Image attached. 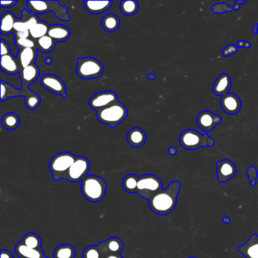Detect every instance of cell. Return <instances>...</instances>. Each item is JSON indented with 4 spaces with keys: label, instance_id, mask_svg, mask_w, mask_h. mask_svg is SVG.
<instances>
[{
    "label": "cell",
    "instance_id": "cell-12",
    "mask_svg": "<svg viewBox=\"0 0 258 258\" xmlns=\"http://www.w3.org/2000/svg\"><path fill=\"white\" fill-rule=\"evenodd\" d=\"M40 84L43 88L53 94L67 98L66 87L64 81L56 75H45L40 78Z\"/></svg>",
    "mask_w": 258,
    "mask_h": 258
},
{
    "label": "cell",
    "instance_id": "cell-19",
    "mask_svg": "<svg viewBox=\"0 0 258 258\" xmlns=\"http://www.w3.org/2000/svg\"><path fill=\"white\" fill-rule=\"evenodd\" d=\"M19 59L13 54L1 56V71L9 75H16L22 71Z\"/></svg>",
    "mask_w": 258,
    "mask_h": 258
},
{
    "label": "cell",
    "instance_id": "cell-44",
    "mask_svg": "<svg viewBox=\"0 0 258 258\" xmlns=\"http://www.w3.org/2000/svg\"><path fill=\"white\" fill-rule=\"evenodd\" d=\"M17 1H1L2 8H11L17 4Z\"/></svg>",
    "mask_w": 258,
    "mask_h": 258
},
{
    "label": "cell",
    "instance_id": "cell-4",
    "mask_svg": "<svg viewBox=\"0 0 258 258\" xmlns=\"http://www.w3.org/2000/svg\"><path fill=\"white\" fill-rule=\"evenodd\" d=\"M24 96L25 105L30 110H35L41 103V98L32 90H18L5 81H1V102L10 98Z\"/></svg>",
    "mask_w": 258,
    "mask_h": 258
},
{
    "label": "cell",
    "instance_id": "cell-24",
    "mask_svg": "<svg viewBox=\"0 0 258 258\" xmlns=\"http://www.w3.org/2000/svg\"><path fill=\"white\" fill-rule=\"evenodd\" d=\"M112 4V1H84V2L86 10L93 15H99L105 13L111 8Z\"/></svg>",
    "mask_w": 258,
    "mask_h": 258
},
{
    "label": "cell",
    "instance_id": "cell-1",
    "mask_svg": "<svg viewBox=\"0 0 258 258\" xmlns=\"http://www.w3.org/2000/svg\"><path fill=\"white\" fill-rule=\"evenodd\" d=\"M180 189L179 181L170 182L167 188L161 190L149 201V208L152 212L160 216L170 214L176 208Z\"/></svg>",
    "mask_w": 258,
    "mask_h": 258
},
{
    "label": "cell",
    "instance_id": "cell-29",
    "mask_svg": "<svg viewBox=\"0 0 258 258\" xmlns=\"http://www.w3.org/2000/svg\"><path fill=\"white\" fill-rule=\"evenodd\" d=\"M76 250L71 244L58 245L53 252V258H75Z\"/></svg>",
    "mask_w": 258,
    "mask_h": 258
},
{
    "label": "cell",
    "instance_id": "cell-15",
    "mask_svg": "<svg viewBox=\"0 0 258 258\" xmlns=\"http://www.w3.org/2000/svg\"><path fill=\"white\" fill-rule=\"evenodd\" d=\"M103 258L108 255L120 254L124 248V244L121 239L117 237H111L106 241H101L98 244Z\"/></svg>",
    "mask_w": 258,
    "mask_h": 258
},
{
    "label": "cell",
    "instance_id": "cell-17",
    "mask_svg": "<svg viewBox=\"0 0 258 258\" xmlns=\"http://www.w3.org/2000/svg\"><path fill=\"white\" fill-rule=\"evenodd\" d=\"M40 21L38 16L31 13L29 10H22V18L17 19L15 23L14 32L30 31Z\"/></svg>",
    "mask_w": 258,
    "mask_h": 258
},
{
    "label": "cell",
    "instance_id": "cell-39",
    "mask_svg": "<svg viewBox=\"0 0 258 258\" xmlns=\"http://www.w3.org/2000/svg\"><path fill=\"white\" fill-rule=\"evenodd\" d=\"M246 173H247V177H248L250 186L254 187L256 185V179L258 177V172L256 167L250 166L246 170Z\"/></svg>",
    "mask_w": 258,
    "mask_h": 258
},
{
    "label": "cell",
    "instance_id": "cell-35",
    "mask_svg": "<svg viewBox=\"0 0 258 258\" xmlns=\"http://www.w3.org/2000/svg\"><path fill=\"white\" fill-rule=\"evenodd\" d=\"M139 176L134 174H128L124 176L122 181L123 189L128 193H137V182Z\"/></svg>",
    "mask_w": 258,
    "mask_h": 258
},
{
    "label": "cell",
    "instance_id": "cell-30",
    "mask_svg": "<svg viewBox=\"0 0 258 258\" xmlns=\"http://www.w3.org/2000/svg\"><path fill=\"white\" fill-rule=\"evenodd\" d=\"M57 42L51 38L49 36L46 35L41 37L36 42V48L37 50L43 53H48L52 52L56 46Z\"/></svg>",
    "mask_w": 258,
    "mask_h": 258
},
{
    "label": "cell",
    "instance_id": "cell-25",
    "mask_svg": "<svg viewBox=\"0 0 258 258\" xmlns=\"http://www.w3.org/2000/svg\"><path fill=\"white\" fill-rule=\"evenodd\" d=\"M37 58V48H28L19 50L17 58L20 62L22 69L35 64Z\"/></svg>",
    "mask_w": 258,
    "mask_h": 258
},
{
    "label": "cell",
    "instance_id": "cell-21",
    "mask_svg": "<svg viewBox=\"0 0 258 258\" xmlns=\"http://www.w3.org/2000/svg\"><path fill=\"white\" fill-rule=\"evenodd\" d=\"M232 79L228 74H221L217 77L213 86V93L216 96H223L229 93L232 87Z\"/></svg>",
    "mask_w": 258,
    "mask_h": 258
},
{
    "label": "cell",
    "instance_id": "cell-47",
    "mask_svg": "<svg viewBox=\"0 0 258 258\" xmlns=\"http://www.w3.org/2000/svg\"><path fill=\"white\" fill-rule=\"evenodd\" d=\"M177 149L176 147H173V146H171V147L169 148L168 150H167V152H168L169 155H171V156H174L177 154Z\"/></svg>",
    "mask_w": 258,
    "mask_h": 258
},
{
    "label": "cell",
    "instance_id": "cell-13",
    "mask_svg": "<svg viewBox=\"0 0 258 258\" xmlns=\"http://www.w3.org/2000/svg\"><path fill=\"white\" fill-rule=\"evenodd\" d=\"M223 121L220 116L214 114L211 111H203L199 113L196 119V123L199 129L205 132L208 133L212 131L216 126L220 124Z\"/></svg>",
    "mask_w": 258,
    "mask_h": 258
},
{
    "label": "cell",
    "instance_id": "cell-40",
    "mask_svg": "<svg viewBox=\"0 0 258 258\" xmlns=\"http://www.w3.org/2000/svg\"><path fill=\"white\" fill-rule=\"evenodd\" d=\"M238 46L237 45L235 44H229V46L225 47V49H223V52H222V55L223 57H229L232 56V55H235V54L237 53L238 52Z\"/></svg>",
    "mask_w": 258,
    "mask_h": 258
},
{
    "label": "cell",
    "instance_id": "cell-32",
    "mask_svg": "<svg viewBox=\"0 0 258 258\" xmlns=\"http://www.w3.org/2000/svg\"><path fill=\"white\" fill-rule=\"evenodd\" d=\"M21 242L26 245L27 247L33 249H41L42 240L40 235L34 232H28L25 234L22 238Z\"/></svg>",
    "mask_w": 258,
    "mask_h": 258
},
{
    "label": "cell",
    "instance_id": "cell-11",
    "mask_svg": "<svg viewBox=\"0 0 258 258\" xmlns=\"http://www.w3.org/2000/svg\"><path fill=\"white\" fill-rule=\"evenodd\" d=\"M117 102H118L117 95L111 90H106L95 94L89 101V105L92 109L97 112Z\"/></svg>",
    "mask_w": 258,
    "mask_h": 258
},
{
    "label": "cell",
    "instance_id": "cell-26",
    "mask_svg": "<svg viewBox=\"0 0 258 258\" xmlns=\"http://www.w3.org/2000/svg\"><path fill=\"white\" fill-rule=\"evenodd\" d=\"M47 35L56 42H63L70 37L71 31L69 28L64 25L57 24V25H51Z\"/></svg>",
    "mask_w": 258,
    "mask_h": 258
},
{
    "label": "cell",
    "instance_id": "cell-6",
    "mask_svg": "<svg viewBox=\"0 0 258 258\" xmlns=\"http://www.w3.org/2000/svg\"><path fill=\"white\" fill-rule=\"evenodd\" d=\"M179 143L186 150H196L200 148L213 147L215 141L207 134L203 135L196 130L187 129L181 133Z\"/></svg>",
    "mask_w": 258,
    "mask_h": 258
},
{
    "label": "cell",
    "instance_id": "cell-2",
    "mask_svg": "<svg viewBox=\"0 0 258 258\" xmlns=\"http://www.w3.org/2000/svg\"><path fill=\"white\" fill-rule=\"evenodd\" d=\"M107 184L99 176H87L81 182V192L84 199L93 203L101 202L106 193Z\"/></svg>",
    "mask_w": 258,
    "mask_h": 258
},
{
    "label": "cell",
    "instance_id": "cell-18",
    "mask_svg": "<svg viewBox=\"0 0 258 258\" xmlns=\"http://www.w3.org/2000/svg\"><path fill=\"white\" fill-rule=\"evenodd\" d=\"M21 80L22 83V89L29 90V85L35 82L40 77V69L37 64H34L28 67L22 69L20 72Z\"/></svg>",
    "mask_w": 258,
    "mask_h": 258
},
{
    "label": "cell",
    "instance_id": "cell-34",
    "mask_svg": "<svg viewBox=\"0 0 258 258\" xmlns=\"http://www.w3.org/2000/svg\"><path fill=\"white\" fill-rule=\"evenodd\" d=\"M120 10L124 16H135L139 10L138 2L135 0L121 1L120 4Z\"/></svg>",
    "mask_w": 258,
    "mask_h": 258
},
{
    "label": "cell",
    "instance_id": "cell-53",
    "mask_svg": "<svg viewBox=\"0 0 258 258\" xmlns=\"http://www.w3.org/2000/svg\"><path fill=\"white\" fill-rule=\"evenodd\" d=\"M188 258H199V257H188Z\"/></svg>",
    "mask_w": 258,
    "mask_h": 258
},
{
    "label": "cell",
    "instance_id": "cell-20",
    "mask_svg": "<svg viewBox=\"0 0 258 258\" xmlns=\"http://www.w3.org/2000/svg\"><path fill=\"white\" fill-rule=\"evenodd\" d=\"M245 258H258V235L253 233L244 244L237 248Z\"/></svg>",
    "mask_w": 258,
    "mask_h": 258
},
{
    "label": "cell",
    "instance_id": "cell-36",
    "mask_svg": "<svg viewBox=\"0 0 258 258\" xmlns=\"http://www.w3.org/2000/svg\"><path fill=\"white\" fill-rule=\"evenodd\" d=\"M83 258H103L98 245H90L83 252Z\"/></svg>",
    "mask_w": 258,
    "mask_h": 258
},
{
    "label": "cell",
    "instance_id": "cell-31",
    "mask_svg": "<svg viewBox=\"0 0 258 258\" xmlns=\"http://www.w3.org/2000/svg\"><path fill=\"white\" fill-rule=\"evenodd\" d=\"M49 28H50V25L47 22L40 21L30 30L31 38L32 40H37L41 37L47 35Z\"/></svg>",
    "mask_w": 258,
    "mask_h": 258
},
{
    "label": "cell",
    "instance_id": "cell-49",
    "mask_svg": "<svg viewBox=\"0 0 258 258\" xmlns=\"http://www.w3.org/2000/svg\"><path fill=\"white\" fill-rule=\"evenodd\" d=\"M222 221H223V223H226V224H229V223H230L231 219L229 218V217H223V219H222Z\"/></svg>",
    "mask_w": 258,
    "mask_h": 258
},
{
    "label": "cell",
    "instance_id": "cell-27",
    "mask_svg": "<svg viewBox=\"0 0 258 258\" xmlns=\"http://www.w3.org/2000/svg\"><path fill=\"white\" fill-rule=\"evenodd\" d=\"M17 18L12 12H7L1 16V35L8 36L14 33L15 23Z\"/></svg>",
    "mask_w": 258,
    "mask_h": 258
},
{
    "label": "cell",
    "instance_id": "cell-46",
    "mask_svg": "<svg viewBox=\"0 0 258 258\" xmlns=\"http://www.w3.org/2000/svg\"><path fill=\"white\" fill-rule=\"evenodd\" d=\"M247 3V1H241V0H235V5L232 7V8H233V10H235V11H238V10H240V9H241V6L242 5V4H246Z\"/></svg>",
    "mask_w": 258,
    "mask_h": 258
},
{
    "label": "cell",
    "instance_id": "cell-8",
    "mask_svg": "<svg viewBox=\"0 0 258 258\" xmlns=\"http://www.w3.org/2000/svg\"><path fill=\"white\" fill-rule=\"evenodd\" d=\"M103 71V66L96 58L85 57L77 60V75L82 79H96L102 75Z\"/></svg>",
    "mask_w": 258,
    "mask_h": 258
},
{
    "label": "cell",
    "instance_id": "cell-50",
    "mask_svg": "<svg viewBox=\"0 0 258 258\" xmlns=\"http://www.w3.org/2000/svg\"><path fill=\"white\" fill-rule=\"evenodd\" d=\"M105 258H123V256L121 254H111Z\"/></svg>",
    "mask_w": 258,
    "mask_h": 258
},
{
    "label": "cell",
    "instance_id": "cell-45",
    "mask_svg": "<svg viewBox=\"0 0 258 258\" xmlns=\"http://www.w3.org/2000/svg\"><path fill=\"white\" fill-rule=\"evenodd\" d=\"M1 258H14V255L9 250H1Z\"/></svg>",
    "mask_w": 258,
    "mask_h": 258
},
{
    "label": "cell",
    "instance_id": "cell-41",
    "mask_svg": "<svg viewBox=\"0 0 258 258\" xmlns=\"http://www.w3.org/2000/svg\"><path fill=\"white\" fill-rule=\"evenodd\" d=\"M12 53L11 48L4 38H1V56Z\"/></svg>",
    "mask_w": 258,
    "mask_h": 258
},
{
    "label": "cell",
    "instance_id": "cell-3",
    "mask_svg": "<svg viewBox=\"0 0 258 258\" xmlns=\"http://www.w3.org/2000/svg\"><path fill=\"white\" fill-rule=\"evenodd\" d=\"M27 7L31 13L37 16L52 12L58 20H70L67 7L61 5L58 1H27Z\"/></svg>",
    "mask_w": 258,
    "mask_h": 258
},
{
    "label": "cell",
    "instance_id": "cell-52",
    "mask_svg": "<svg viewBox=\"0 0 258 258\" xmlns=\"http://www.w3.org/2000/svg\"><path fill=\"white\" fill-rule=\"evenodd\" d=\"M46 61V64H50L51 62H52V59L50 58H46V61Z\"/></svg>",
    "mask_w": 258,
    "mask_h": 258
},
{
    "label": "cell",
    "instance_id": "cell-9",
    "mask_svg": "<svg viewBox=\"0 0 258 258\" xmlns=\"http://www.w3.org/2000/svg\"><path fill=\"white\" fill-rule=\"evenodd\" d=\"M163 183L158 176L154 174H146L139 176L137 193L149 201L155 195L162 190Z\"/></svg>",
    "mask_w": 258,
    "mask_h": 258
},
{
    "label": "cell",
    "instance_id": "cell-22",
    "mask_svg": "<svg viewBox=\"0 0 258 258\" xmlns=\"http://www.w3.org/2000/svg\"><path fill=\"white\" fill-rule=\"evenodd\" d=\"M16 254L19 258H49L45 255L42 249H33L19 242L15 247Z\"/></svg>",
    "mask_w": 258,
    "mask_h": 258
},
{
    "label": "cell",
    "instance_id": "cell-14",
    "mask_svg": "<svg viewBox=\"0 0 258 258\" xmlns=\"http://www.w3.org/2000/svg\"><path fill=\"white\" fill-rule=\"evenodd\" d=\"M236 166L231 160L223 159L217 162V180L220 183H224L230 180L236 175Z\"/></svg>",
    "mask_w": 258,
    "mask_h": 258
},
{
    "label": "cell",
    "instance_id": "cell-33",
    "mask_svg": "<svg viewBox=\"0 0 258 258\" xmlns=\"http://www.w3.org/2000/svg\"><path fill=\"white\" fill-rule=\"evenodd\" d=\"M20 117L16 113H7L3 117L2 124L9 131H14L17 129L20 125Z\"/></svg>",
    "mask_w": 258,
    "mask_h": 258
},
{
    "label": "cell",
    "instance_id": "cell-37",
    "mask_svg": "<svg viewBox=\"0 0 258 258\" xmlns=\"http://www.w3.org/2000/svg\"><path fill=\"white\" fill-rule=\"evenodd\" d=\"M233 10L232 7L228 5L226 3H218L211 7V11L214 14L221 15L224 13H229Z\"/></svg>",
    "mask_w": 258,
    "mask_h": 258
},
{
    "label": "cell",
    "instance_id": "cell-7",
    "mask_svg": "<svg viewBox=\"0 0 258 258\" xmlns=\"http://www.w3.org/2000/svg\"><path fill=\"white\" fill-rule=\"evenodd\" d=\"M76 158V155L69 152H60L54 155L49 162V170L52 173L53 181L58 182L64 179Z\"/></svg>",
    "mask_w": 258,
    "mask_h": 258
},
{
    "label": "cell",
    "instance_id": "cell-43",
    "mask_svg": "<svg viewBox=\"0 0 258 258\" xmlns=\"http://www.w3.org/2000/svg\"><path fill=\"white\" fill-rule=\"evenodd\" d=\"M237 46L238 48H244V49H250L251 46V43L249 41H244V40H238L237 42Z\"/></svg>",
    "mask_w": 258,
    "mask_h": 258
},
{
    "label": "cell",
    "instance_id": "cell-38",
    "mask_svg": "<svg viewBox=\"0 0 258 258\" xmlns=\"http://www.w3.org/2000/svg\"><path fill=\"white\" fill-rule=\"evenodd\" d=\"M16 44L19 50L28 49V48H36V43L31 38L19 39L16 40Z\"/></svg>",
    "mask_w": 258,
    "mask_h": 258
},
{
    "label": "cell",
    "instance_id": "cell-5",
    "mask_svg": "<svg viewBox=\"0 0 258 258\" xmlns=\"http://www.w3.org/2000/svg\"><path fill=\"white\" fill-rule=\"evenodd\" d=\"M128 117V110L122 102H117L96 112L98 120L111 128H115Z\"/></svg>",
    "mask_w": 258,
    "mask_h": 258
},
{
    "label": "cell",
    "instance_id": "cell-10",
    "mask_svg": "<svg viewBox=\"0 0 258 258\" xmlns=\"http://www.w3.org/2000/svg\"><path fill=\"white\" fill-rule=\"evenodd\" d=\"M90 169V162L84 156H77L75 163L69 169L64 180L71 182H82L87 176Z\"/></svg>",
    "mask_w": 258,
    "mask_h": 258
},
{
    "label": "cell",
    "instance_id": "cell-16",
    "mask_svg": "<svg viewBox=\"0 0 258 258\" xmlns=\"http://www.w3.org/2000/svg\"><path fill=\"white\" fill-rule=\"evenodd\" d=\"M220 106L226 114H237L241 108V101L237 95L234 93H227L220 99Z\"/></svg>",
    "mask_w": 258,
    "mask_h": 258
},
{
    "label": "cell",
    "instance_id": "cell-51",
    "mask_svg": "<svg viewBox=\"0 0 258 258\" xmlns=\"http://www.w3.org/2000/svg\"><path fill=\"white\" fill-rule=\"evenodd\" d=\"M147 77H148V79L150 80V81H155V78H156V77H155V75L152 73H149V75H148Z\"/></svg>",
    "mask_w": 258,
    "mask_h": 258
},
{
    "label": "cell",
    "instance_id": "cell-48",
    "mask_svg": "<svg viewBox=\"0 0 258 258\" xmlns=\"http://www.w3.org/2000/svg\"><path fill=\"white\" fill-rule=\"evenodd\" d=\"M252 32H253V34H255V35L258 34V23L254 24L253 28H252Z\"/></svg>",
    "mask_w": 258,
    "mask_h": 258
},
{
    "label": "cell",
    "instance_id": "cell-28",
    "mask_svg": "<svg viewBox=\"0 0 258 258\" xmlns=\"http://www.w3.org/2000/svg\"><path fill=\"white\" fill-rule=\"evenodd\" d=\"M101 24L106 32L114 33L120 28V21L116 15L108 14L104 16Z\"/></svg>",
    "mask_w": 258,
    "mask_h": 258
},
{
    "label": "cell",
    "instance_id": "cell-42",
    "mask_svg": "<svg viewBox=\"0 0 258 258\" xmlns=\"http://www.w3.org/2000/svg\"><path fill=\"white\" fill-rule=\"evenodd\" d=\"M16 40H19V39L24 38H31V34H30V31H21V32H14Z\"/></svg>",
    "mask_w": 258,
    "mask_h": 258
},
{
    "label": "cell",
    "instance_id": "cell-23",
    "mask_svg": "<svg viewBox=\"0 0 258 258\" xmlns=\"http://www.w3.org/2000/svg\"><path fill=\"white\" fill-rule=\"evenodd\" d=\"M126 140L130 146L134 148L142 147L146 143V132L140 127H134L128 132Z\"/></svg>",
    "mask_w": 258,
    "mask_h": 258
}]
</instances>
